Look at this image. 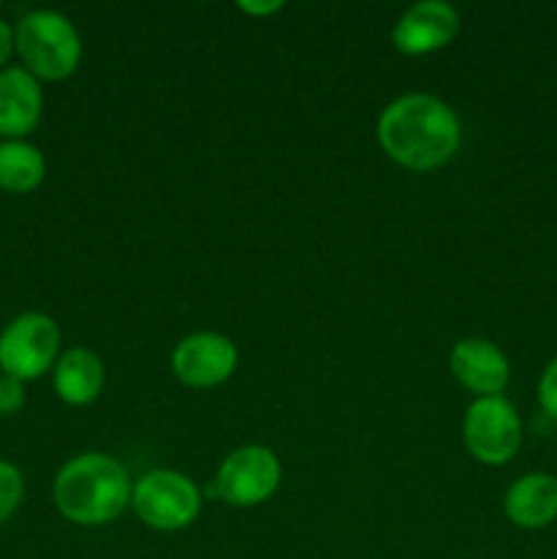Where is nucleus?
<instances>
[{"mask_svg":"<svg viewBox=\"0 0 557 559\" xmlns=\"http://www.w3.org/2000/svg\"><path fill=\"white\" fill-rule=\"evenodd\" d=\"M377 140L388 158L424 173L442 167L457 156L462 145V123L442 98L407 93L380 112Z\"/></svg>","mask_w":557,"mask_h":559,"instance_id":"nucleus-1","label":"nucleus"},{"mask_svg":"<svg viewBox=\"0 0 557 559\" xmlns=\"http://www.w3.org/2000/svg\"><path fill=\"white\" fill-rule=\"evenodd\" d=\"M131 478L107 453H80L55 475L52 500L60 516L82 527L109 524L131 502Z\"/></svg>","mask_w":557,"mask_h":559,"instance_id":"nucleus-2","label":"nucleus"},{"mask_svg":"<svg viewBox=\"0 0 557 559\" xmlns=\"http://www.w3.org/2000/svg\"><path fill=\"white\" fill-rule=\"evenodd\" d=\"M14 38L22 69L31 71L38 82L66 80L80 66L82 38L74 22L60 11H31L16 22Z\"/></svg>","mask_w":557,"mask_h":559,"instance_id":"nucleus-3","label":"nucleus"},{"mask_svg":"<svg viewBox=\"0 0 557 559\" xmlns=\"http://www.w3.org/2000/svg\"><path fill=\"white\" fill-rule=\"evenodd\" d=\"M131 506L142 524L151 530L178 533L200 516L202 491L189 475L175 469H153L134 484Z\"/></svg>","mask_w":557,"mask_h":559,"instance_id":"nucleus-4","label":"nucleus"},{"mask_svg":"<svg viewBox=\"0 0 557 559\" xmlns=\"http://www.w3.org/2000/svg\"><path fill=\"white\" fill-rule=\"evenodd\" d=\"M60 358V325L44 311H25L0 331V371L31 382L55 369Z\"/></svg>","mask_w":557,"mask_h":559,"instance_id":"nucleus-5","label":"nucleus"},{"mask_svg":"<svg viewBox=\"0 0 557 559\" xmlns=\"http://www.w3.org/2000/svg\"><path fill=\"white\" fill-rule=\"evenodd\" d=\"M462 437L470 456L489 467H500L522 448V420L513 404L502 396L475 399L464 413Z\"/></svg>","mask_w":557,"mask_h":559,"instance_id":"nucleus-6","label":"nucleus"},{"mask_svg":"<svg viewBox=\"0 0 557 559\" xmlns=\"http://www.w3.org/2000/svg\"><path fill=\"white\" fill-rule=\"evenodd\" d=\"M282 484V464L265 445H244L229 453L218 467L216 497L233 508L262 506Z\"/></svg>","mask_w":557,"mask_h":559,"instance_id":"nucleus-7","label":"nucleus"},{"mask_svg":"<svg viewBox=\"0 0 557 559\" xmlns=\"http://www.w3.org/2000/svg\"><path fill=\"white\" fill-rule=\"evenodd\" d=\"M238 347L233 338L213 331L186 336L173 353V371L189 388H216L233 377Z\"/></svg>","mask_w":557,"mask_h":559,"instance_id":"nucleus-8","label":"nucleus"},{"mask_svg":"<svg viewBox=\"0 0 557 559\" xmlns=\"http://www.w3.org/2000/svg\"><path fill=\"white\" fill-rule=\"evenodd\" d=\"M459 33V11L446 0H420L399 16L393 47L402 55H429L451 44Z\"/></svg>","mask_w":557,"mask_h":559,"instance_id":"nucleus-9","label":"nucleus"},{"mask_svg":"<svg viewBox=\"0 0 557 559\" xmlns=\"http://www.w3.org/2000/svg\"><path fill=\"white\" fill-rule=\"evenodd\" d=\"M44 112L42 82L22 66L0 71V136L25 140Z\"/></svg>","mask_w":557,"mask_h":559,"instance_id":"nucleus-10","label":"nucleus"},{"mask_svg":"<svg viewBox=\"0 0 557 559\" xmlns=\"http://www.w3.org/2000/svg\"><path fill=\"white\" fill-rule=\"evenodd\" d=\"M451 374L478 399L500 396L511 377L502 349L486 338H464L451 349Z\"/></svg>","mask_w":557,"mask_h":559,"instance_id":"nucleus-11","label":"nucleus"},{"mask_svg":"<svg viewBox=\"0 0 557 559\" xmlns=\"http://www.w3.org/2000/svg\"><path fill=\"white\" fill-rule=\"evenodd\" d=\"M52 385L69 407H87L104 388V364L93 349L71 347L60 353L52 369Z\"/></svg>","mask_w":557,"mask_h":559,"instance_id":"nucleus-12","label":"nucleus"},{"mask_svg":"<svg viewBox=\"0 0 557 559\" xmlns=\"http://www.w3.org/2000/svg\"><path fill=\"white\" fill-rule=\"evenodd\" d=\"M506 516L522 530H541L557 519V478L546 473L522 475L506 491Z\"/></svg>","mask_w":557,"mask_h":559,"instance_id":"nucleus-13","label":"nucleus"},{"mask_svg":"<svg viewBox=\"0 0 557 559\" xmlns=\"http://www.w3.org/2000/svg\"><path fill=\"white\" fill-rule=\"evenodd\" d=\"M44 153L27 140L0 142V189L9 194H31L44 183Z\"/></svg>","mask_w":557,"mask_h":559,"instance_id":"nucleus-14","label":"nucleus"},{"mask_svg":"<svg viewBox=\"0 0 557 559\" xmlns=\"http://www.w3.org/2000/svg\"><path fill=\"white\" fill-rule=\"evenodd\" d=\"M22 500H25V478L20 467L0 459V527L20 511Z\"/></svg>","mask_w":557,"mask_h":559,"instance_id":"nucleus-15","label":"nucleus"},{"mask_svg":"<svg viewBox=\"0 0 557 559\" xmlns=\"http://www.w3.org/2000/svg\"><path fill=\"white\" fill-rule=\"evenodd\" d=\"M25 382L14 380L9 374H0V418H9V415L20 413L25 407Z\"/></svg>","mask_w":557,"mask_h":559,"instance_id":"nucleus-16","label":"nucleus"},{"mask_svg":"<svg viewBox=\"0 0 557 559\" xmlns=\"http://www.w3.org/2000/svg\"><path fill=\"white\" fill-rule=\"evenodd\" d=\"M538 402H541V409H544V413L557 424V358L546 366L544 377H541Z\"/></svg>","mask_w":557,"mask_h":559,"instance_id":"nucleus-17","label":"nucleus"},{"mask_svg":"<svg viewBox=\"0 0 557 559\" xmlns=\"http://www.w3.org/2000/svg\"><path fill=\"white\" fill-rule=\"evenodd\" d=\"M16 52V38H14V27L9 25L5 20H0V71L9 66L11 55Z\"/></svg>","mask_w":557,"mask_h":559,"instance_id":"nucleus-18","label":"nucleus"},{"mask_svg":"<svg viewBox=\"0 0 557 559\" xmlns=\"http://www.w3.org/2000/svg\"><path fill=\"white\" fill-rule=\"evenodd\" d=\"M238 9L240 11H246V14H251V16H268V14H273V11H282L284 9V3L282 0H271V3H238Z\"/></svg>","mask_w":557,"mask_h":559,"instance_id":"nucleus-19","label":"nucleus"}]
</instances>
